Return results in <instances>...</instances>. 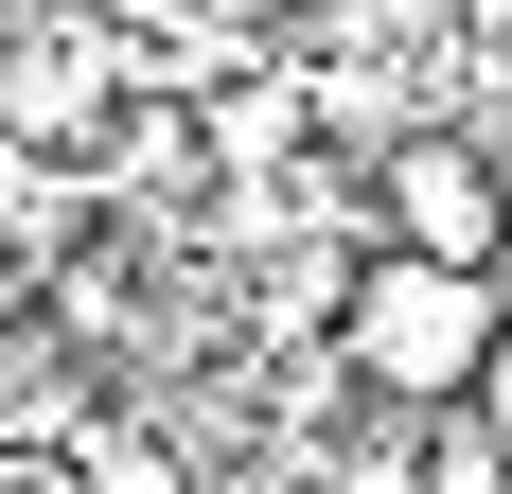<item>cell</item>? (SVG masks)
Segmentation results:
<instances>
[{
  "mask_svg": "<svg viewBox=\"0 0 512 494\" xmlns=\"http://www.w3.org/2000/svg\"><path fill=\"white\" fill-rule=\"evenodd\" d=\"M495 318H512L495 265H407V247H371L354 283H336V336L318 353H336L371 406L442 424V406H477V371H495Z\"/></svg>",
  "mask_w": 512,
  "mask_h": 494,
  "instance_id": "obj_1",
  "label": "cell"
},
{
  "mask_svg": "<svg viewBox=\"0 0 512 494\" xmlns=\"http://www.w3.org/2000/svg\"><path fill=\"white\" fill-rule=\"evenodd\" d=\"M371 247H407V265H495V283H512L495 142H477V124H407V142L371 159Z\"/></svg>",
  "mask_w": 512,
  "mask_h": 494,
  "instance_id": "obj_2",
  "label": "cell"
},
{
  "mask_svg": "<svg viewBox=\"0 0 512 494\" xmlns=\"http://www.w3.org/2000/svg\"><path fill=\"white\" fill-rule=\"evenodd\" d=\"M460 424H477V442L512 459V318H495V371H477V406H460Z\"/></svg>",
  "mask_w": 512,
  "mask_h": 494,
  "instance_id": "obj_3",
  "label": "cell"
},
{
  "mask_svg": "<svg viewBox=\"0 0 512 494\" xmlns=\"http://www.w3.org/2000/svg\"><path fill=\"white\" fill-rule=\"evenodd\" d=\"M495 53H512V0H495Z\"/></svg>",
  "mask_w": 512,
  "mask_h": 494,
  "instance_id": "obj_4",
  "label": "cell"
}]
</instances>
